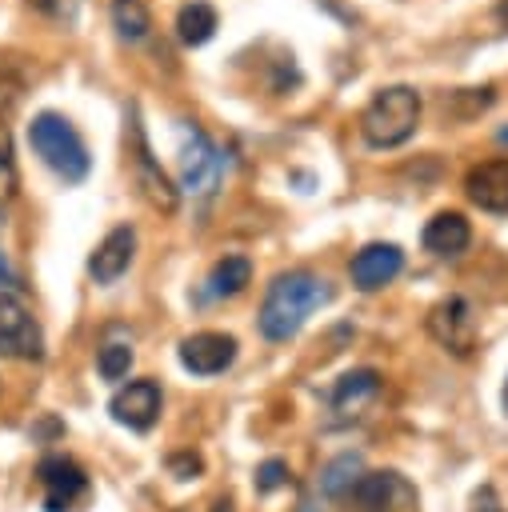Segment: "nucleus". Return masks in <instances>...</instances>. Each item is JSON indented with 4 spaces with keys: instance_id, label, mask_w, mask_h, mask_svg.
<instances>
[{
    "instance_id": "1",
    "label": "nucleus",
    "mask_w": 508,
    "mask_h": 512,
    "mask_svg": "<svg viewBox=\"0 0 508 512\" xmlns=\"http://www.w3.org/2000/svg\"><path fill=\"white\" fill-rule=\"evenodd\" d=\"M328 300H332V284L324 276L292 268V272H280L268 284V292L260 300V312H256V324H260L264 340L280 344V340H292L308 324V316L316 308H324Z\"/></svg>"
},
{
    "instance_id": "2",
    "label": "nucleus",
    "mask_w": 508,
    "mask_h": 512,
    "mask_svg": "<svg viewBox=\"0 0 508 512\" xmlns=\"http://www.w3.org/2000/svg\"><path fill=\"white\" fill-rule=\"evenodd\" d=\"M416 124H420V92L412 84L380 88L360 112V136L372 148H400L404 140H412Z\"/></svg>"
},
{
    "instance_id": "3",
    "label": "nucleus",
    "mask_w": 508,
    "mask_h": 512,
    "mask_svg": "<svg viewBox=\"0 0 508 512\" xmlns=\"http://www.w3.org/2000/svg\"><path fill=\"white\" fill-rule=\"evenodd\" d=\"M28 144L32 152L68 184H80L92 168L88 144L80 140V132L72 128V120H64L60 112H36L28 124Z\"/></svg>"
},
{
    "instance_id": "4",
    "label": "nucleus",
    "mask_w": 508,
    "mask_h": 512,
    "mask_svg": "<svg viewBox=\"0 0 508 512\" xmlns=\"http://www.w3.org/2000/svg\"><path fill=\"white\" fill-rule=\"evenodd\" d=\"M176 164H180V192L208 196L220 188L224 176V152L212 144V136L196 124H180V144H176Z\"/></svg>"
},
{
    "instance_id": "5",
    "label": "nucleus",
    "mask_w": 508,
    "mask_h": 512,
    "mask_svg": "<svg viewBox=\"0 0 508 512\" xmlns=\"http://www.w3.org/2000/svg\"><path fill=\"white\" fill-rule=\"evenodd\" d=\"M0 356L4 360H40L44 332L20 292H0Z\"/></svg>"
},
{
    "instance_id": "6",
    "label": "nucleus",
    "mask_w": 508,
    "mask_h": 512,
    "mask_svg": "<svg viewBox=\"0 0 508 512\" xmlns=\"http://www.w3.org/2000/svg\"><path fill=\"white\" fill-rule=\"evenodd\" d=\"M428 336L444 344L456 356H468L476 348V312L464 296H444L428 308Z\"/></svg>"
},
{
    "instance_id": "7",
    "label": "nucleus",
    "mask_w": 508,
    "mask_h": 512,
    "mask_svg": "<svg viewBox=\"0 0 508 512\" xmlns=\"http://www.w3.org/2000/svg\"><path fill=\"white\" fill-rule=\"evenodd\" d=\"M408 496L412 488L396 472H360L356 484L340 496V504L344 512H396Z\"/></svg>"
},
{
    "instance_id": "8",
    "label": "nucleus",
    "mask_w": 508,
    "mask_h": 512,
    "mask_svg": "<svg viewBox=\"0 0 508 512\" xmlns=\"http://www.w3.org/2000/svg\"><path fill=\"white\" fill-rule=\"evenodd\" d=\"M160 404H164V396H160L156 380H128L108 400V412H112L116 424H124L132 432H148L156 424V416H160Z\"/></svg>"
},
{
    "instance_id": "9",
    "label": "nucleus",
    "mask_w": 508,
    "mask_h": 512,
    "mask_svg": "<svg viewBox=\"0 0 508 512\" xmlns=\"http://www.w3.org/2000/svg\"><path fill=\"white\" fill-rule=\"evenodd\" d=\"M36 476H40V484H44V508H48V512H68V508L88 492L84 468H80L76 460H68V456H48V460H40Z\"/></svg>"
},
{
    "instance_id": "10",
    "label": "nucleus",
    "mask_w": 508,
    "mask_h": 512,
    "mask_svg": "<svg viewBox=\"0 0 508 512\" xmlns=\"http://www.w3.org/2000/svg\"><path fill=\"white\" fill-rule=\"evenodd\" d=\"M400 268H404V252H400V244L372 240V244H364V248L352 256L348 276H352V284H356L360 292H376V288L392 284V280L400 276Z\"/></svg>"
},
{
    "instance_id": "11",
    "label": "nucleus",
    "mask_w": 508,
    "mask_h": 512,
    "mask_svg": "<svg viewBox=\"0 0 508 512\" xmlns=\"http://www.w3.org/2000/svg\"><path fill=\"white\" fill-rule=\"evenodd\" d=\"M236 360V340L228 332H192L180 340V364L196 376H216Z\"/></svg>"
},
{
    "instance_id": "12",
    "label": "nucleus",
    "mask_w": 508,
    "mask_h": 512,
    "mask_svg": "<svg viewBox=\"0 0 508 512\" xmlns=\"http://www.w3.org/2000/svg\"><path fill=\"white\" fill-rule=\"evenodd\" d=\"M464 192L480 212L504 216L508 212V156L500 160H480L464 176Z\"/></svg>"
},
{
    "instance_id": "13",
    "label": "nucleus",
    "mask_w": 508,
    "mask_h": 512,
    "mask_svg": "<svg viewBox=\"0 0 508 512\" xmlns=\"http://www.w3.org/2000/svg\"><path fill=\"white\" fill-rule=\"evenodd\" d=\"M132 256H136V228H132V224H116V228L96 244V252L88 256V276H92L96 284H116V280L128 272Z\"/></svg>"
},
{
    "instance_id": "14",
    "label": "nucleus",
    "mask_w": 508,
    "mask_h": 512,
    "mask_svg": "<svg viewBox=\"0 0 508 512\" xmlns=\"http://www.w3.org/2000/svg\"><path fill=\"white\" fill-rule=\"evenodd\" d=\"M376 392H380V376H376L372 368L344 372V376L332 384V392H328V412H332V420H336V424L356 420V416L364 412V404L376 400Z\"/></svg>"
},
{
    "instance_id": "15",
    "label": "nucleus",
    "mask_w": 508,
    "mask_h": 512,
    "mask_svg": "<svg viewBox=\"0 0 508 512\" xmlns=\"http://www.w3.org/2000/svg\"><path fill=\"white\" fill-rule=\"evenodd\" d=\"M132 160H136V184L144 188V196H148L160 212H172L176 200H180V188H172V180L164 176V168L152 160V148H148L140 124H132Z\"/></svg>"
},
{
    "instance_id": "16",
    "label": "nucleus",
    "mask_w": 508,
    "mask_h": 512,
    "mask_svg": "<svg viewBox=\"0 0 508 512\" xmlns=\"http://www.w3.org/2000/svg\"><path fill=\"white\" fill-rule=\"evenodd\" d=\"M420 240H424V248L432 252V256H460L468 244H472V224L464 220V212H436L428 224H424V232H420Z\"/></svg>"
},
{
    "instance_id": "17",
    "label": "nucleus",
    "mask_w": 508,
    "mask_h": 512,
    "mask_svg": "<svg viewBox=\"0 0 508 512\" xmlns=\"http://www.w3.org/2000/svg\"><path fill=\"white\" fill-rule=\"evenodd\" d=\"M252 284V260L248 256H224L212 264V272L204 276L200 296L204 300H232Z\"/></svg>"
},
{
    "instance_id": "18",
    "label": "nucleus",
    "mask_w": 508,
    "mask_h": 512,
    "mask_svg": "<svg viewBox=\"0 0 508 512\" xmlns=\"http://www.w3.org/2000/svg\"><path fill=\"white\" fill-rule=\"evenodd\" d=\"M216 8L212 4H204V0H192V4H184L180 12H176V36L184 40V44H208L212 40V32H216Z\"/></svg>"
},
{
    "instance_id": "19",
    "label": "nucleus",
    "mask_w": 508,
    "mask_h": 512,
    "mask_svg": "<svg viewBox=\"0 0 508 512\" xmlns=\"http://www.w3.org/2000/svg\"><path fill=\"white\" fill-rule=\"evenodd\" d=\"M28 88V64L16 52H0V116L12 112L24 100Z\"/></svg>"
},
{
    "instance_id": "20",
    "label": "nucleus",
    "mask_w": 508,
    "mask_h": 512,
    "mask_svg": "<svg viewBox=\"0 0 508 512\" xmlns=\"http://www.w3.org/2000/svg\"><path fill=\"white\" fill-rule=\"evenodd\" d=\"M112 24H116L120 40H144L152 28V16H148L144 0H112Z\"/></svg>"
},
{
    "instance_id": "21",
    "label": "nucleus",
    "mask_w": 508,
    "mask_h": 512,
    "mask_svg": "<svg viewBox=\"0 0 508 512\" xmlns=\"http://www.w3.org/2000/svg\"><path fill=\"white\" fill-rule=\"evenodd\" d=\"M356 476H360V456H356V452H344V456H336V460L320 472V492L340 500V496L356 484Z\"/></svg>"
},
{
    "instance_id": "22",
    "label": "nucleus",
    "mask_w": 508,
    "mask_h": 512,
    "mask_svg": "<svg viewBox=\"0 0 508 512\" xmlns=\"http://www.w3.org/2000/svg\"><path fill=\"white\" fill-rule=\"evenodd\" d=\"M96 368H100V376L112 380V384L124 380L128 368H132V348H128V344H104L100 356H96Z\"/></svg>"
},
{
    "instance_id": "23",
    "label": "nucleus",
    "mask_w": 508,
    "mask_h": 512,
    "mask_svg": "<svg viewBox=\"0 0 508 512\" xmlns=\"http://www.w3.org/2000/svg\"><path fill=\"white\" fill-rule=\"evenodd\" d=\"M280 484H288V464H284V460H264V464L256 468V488H260V492H272V488H280Z\"/></svg>"
},
{
    "instance_id": "24",
    "label": "nucleus",
    "mask_w": 508,
    "mask_h": 512,
    "mask_svg": "<svg viewBox=\"0 0 508 512\" xmlns=\"http://www.w3.org/2000/svg\"><path fill=\"white\" fill-rule=\"evenodd\" d=\"M16 188V168H12V156H8V144L0 136V200H8Z\"/></svg>"
},
{
    "instance_id": "25",
    "label": "nucleus",
    "mask_w": 508,
    "mask_h": 512,
    "mask_svg": "<svg viewBox=\"0 0 508 512\" xmlns=\"http://www.w3.org/2000/svg\"><path fill=\"white\" fill-rule=\"evenodd\" d=\"M476 508L472 512H504L500 504H496V496H492V488H484V492H476V500H472Z\"/></svg>"
},
{
    "instance_id": "26",
    "label": "nucleus",
    "mask_w": 508,
    "mask_h": 512,
    "mask_svg": "<svg viewBox=\"0 0 508 512\" xmlns=\"http://www.w3.org/2000/svg\"><path fill=\"white\" fill-rule=\"evenodd\" d=\"M492 16H496V20H500V24H508V0H500V4H496V8H492Z\"/></svg>"
},
{
    "instance_id": "27",
    "label": "nucleus",
    "mask_w": 508,
    "mask_h": 512,
    "mask_svg": "<svg viewBox=\"0 0 508 512\" xmlns=\"http://www.w3.org/2000/svg\"><path fill=\"white\" fill-rule=\"evenodd\" d=\"M0 284H12V272H8V260H4V252H0Z\"/></svg>"
},
{
    "instance_id": "28",
    "label": "nucleus",
    "mask_w": 508,
    "mask_h": 512,
    "mask_svg": "<svg viewBox=\"0 0 508 512\" xmlns=\"http://www.w3.org/2000/svg\"><path fill=\"white\" fill-rule=\"evenodd\" d=\"M28 4H36V8H44V12H52V8H56V0H28Z\"/></svg>"
},
{
    "instance_id": "29",
    "label": "nucleus",
    "mask_w": 508,
    "mask_h": 512,
    "mask_svg": "<svg viewBox=\"0 0 508 512\" xmlns=\"http://www.w3.org/2000/svg\"><path fill=\"white\" fill-rule=\"evenodd\" d=\"M496 140H500V144H508V128H500V132H496Z\"/></svg>"
},
{
    "instance_id": "30",
    "label": "nucleus",
    "mask_w": 508,
    "mask_h": 512,
    "mask_svg": "<svg viewBox=\"0 0 508 512\" xmlns=\"http://www.w3.org/2000/svg\"><path fill=\"white\" fill-rule=\"evenodd\" d=\"M504 412H508V380H504Z\"/></svg>"
}]
</instances>
